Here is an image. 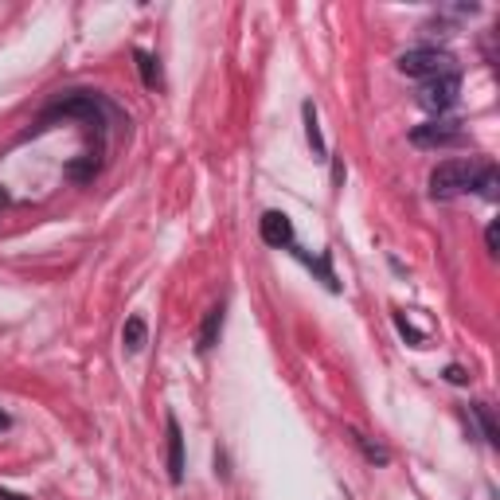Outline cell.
<instances>
[{
	"label": "cell",
	"instance_id": "cell-1",
	"mask_svg": "<svg viewBox=\"0 0 500 500\" xmlns=\"http://www.w3.org/2000/svg\"><path fill=\"white\" fill-rule=\"evenodd\" d=\"M465 191H481L493 199L496 196V168L481 161H442L430 173V196L434 199H453Z\"/></svg>",
	"mask_w": 500,
	"mask_h": 500
},
{
	"label": "cell",
	"instance_id": "cell-2",
	"mask_svg": "<svg viewBox=\"0 0 500 500\" xmlns=\"http://www.w3.org/2000/svg\"><path fill=\"white\" fill-rule=\"evenodd\" d=\"M399 71L411 74V79H438V74H450L453 71V55L450 51H438V47H414V51H403L399 55Z\"/></svg>",
	"mask_w": 500,
	"mask_h": 500
},
{
	"label": "cell",
	"instance_id": "cell-3",
	"mask_svg": "<svg viewBox=\"0 0 500 500\" xmlns=\"http://www.w3.org/2000/svg\"><path fill=\"white\" fill-rule=\"evenodd\" d=\"M457 94H462V74L450 71V74H438V79L422 82L419 102L427 106L430 114H438V118H442L445 110H453V106H457Z\"/></svg>",
	"mask_w": 500,
	"mask_h": 500
},
{
	"label": "cell",
	"instance_id": "cell-4",
	"mask_svg": "<svg viewBox=\"0 0 500 500\" xmlns=\"http://www.w3.org/2000/svg\"><path fill=\"white\" fill-rule=\"evenodd\" d=\"M411 141L419 148H450V145H462L465 141V130L462 122H445V118H434L427 125H414L411 130Z\"/></svg>",
	"mask_w": 500,
	"mask_h": 500
},
{
	"label": "cell",
	"instance_id": "cell-5",
	"mask_svg": "<svg viewBox=\"0 0 500 500\" xmlns=\"http://www.w3.org/2000/svg\"><path fill=\"white\" fill-rule=\"evenodd\" d=\"M258 235L266 247L282 250V247H293V219L285 216V211H266L258 219Z\"/></svg>",
	"mask_w": 500,
	"mask_h": 500
},
{
	"label": "cell",
	"instance_id": "cell-6",
	"mask_svg": "<svg viewBox=\"0 0 500 500\" xmlns=\"http://www.w3.org/2000/svg\"><path fill=\"white\" fill-rule=\"evenodd\" d=\"M165 430H168V481L180 485L184 481V430H180L176 414L165 419Z\"/></svg>",
	"mask_w": 500,
	"mask_h": 500
},
{
	"label": "cell",
	"instance_id": "cell-7",
	"mask_svg": "<svg viewBox=\"0 0 500 500\" xmlns=\"http://www.w3.org/2000/svg\"><path fill=\"white\" fill-rule=\"evenodd\" d=\"M223 305H216V309H208V317H204V325H199V352H211V348L219 344V333H223Z\"/></svg>",
	"mask_w": 500,
	"mask_h": 500
},
{
	"label": "cell",
	"instance_id": "cell-8",
	"mask_svg": "<svg viewBox=\"0 0 500 500\" xmlns=\"http://www.w3.org/2000/svg\"><path fill=\"white\" fill-rule=\"evenodd\" d=\"M145 340H148V325H145V317H141V313H133L130 321H125V328H122V344H125V352H141Z\"/></svg>",
	"mask_w": 500,
	"mask_h": 500
},
{
	"label": "cell",
	"instance_id": "cell-9",
	"mask_svg": "<svg viewBox=\"0 0 500 500\" xmlns=\"http://www.w3.org/2000/svg\"><path fill=\"white\" fill-rule=\"evenodd\" d=\"M301 114H305V137H309V145H313V157H328V145H325V137H321V125H317V106L313 102H305L301 106Z\"/></svg>",
	"mask_w": 500,
	"mask_h": 500
},
{
	"label": "cell",
	"instance_id": "cell-10",
	"mask_svg": "<svg viewBox=\"0 0 500 500\" xmlns=\"http://www.w3.org/2000/svg\"><path fill=\"white\" fill-rule=\"evenodd\" d=\"M133 59H137V71H141V82H145V87H148V90L161 87V67H157V59L148 55V51H141V47L133 51Z\"/></svg>",
	"mask_w": 500,
	"mask_h": 500
},
{
	"label": "cell",
	"instance_id": "cell-11",
	"mask_svg": "<svg viewBox=\"0 0 500 500\" xmlns=\"http://www.w3.org/2000/svg\"><path fill=\"white\" fill-rule=\"evenodd\" d=\"M473 419L481 422V430H485V442L488 445H496L500 442V430H496V419H493V411H488V403H473Z\"/></svg>",
	"mask_w": 500,
	"mask_h": 500
},
{
	"label": "cell",
	"instance_id": "cell-12",
	"mask_svg": "<svg viewBox=\"0 0 500 500\" xmlns=\"http://www.w3.org/2000/svg\"><path fill=\"white\" fill-rule=\"evenodd\" d=\"M352 442L360 445V450H364V457H368L371 465H387V462H391V453L383 450V445H371V442H368V438H364V434H360V430H352Z\"/></svg>",
	"mask_w": 500,
	"mask_h": 500
},
{
	"label": "cell",
	"instance_id": "cell-13",
	"mask_svg": "<svg viewBox=\"0 0 500 500\" xmlns=\"http://www.w3.org/2000/svg\"><path fill=\"white\" fill-rule=\"evenodd\" d=\"M485 247L493 250V254L500 250V227H496V223H488V231H485Z\"/></svg>",
	"mask_w": 500,
	"mask_h": 500
},
{
	"label": "cell",
	"instance_id": "cell-14",
	"mask_svg": "<svg viewBox=\"0 0 500 500\" xmlns=\"http://www.w3.org/2000/svg\"><path fill=\"white\" fill-rule=\"evenodd\" d=\"M445 379H450V383H470V376H465V368H457V364L445 368Z\"/></svg>",
	"mask_w": 500,
	"mask_h": 500
},
{
	"label": "cell",
	"instance_id": "cell-15",
	"mask_svg": "<svg viewBox=\"0 0 500 500\" xmlns=\"http://www.w3.org/2000/svg\"><path fill=\"white\" fill-rule=\"evenodd\" d=\"M0 500H28V496H20V493H8V488H0Z\"/></svg>",
	"mask_w": 500,
	"mask_h": 500
},
{
	"label": "cell",
	"instance_id": "cell-16",
	"mask_svg": "<svg viewBox=\"0 0 500 500\" xmlns=\"http://www.w3.org/2000/svg\"><path fill=\"white\" fill-rule=\"evenodd\" d=\"M8 427H13V419H8V414L0 411V430H8Z\"/></svg>",
	"mask_w": 500,
	"mask_h": 500
}]
</instances>
